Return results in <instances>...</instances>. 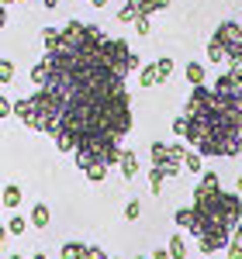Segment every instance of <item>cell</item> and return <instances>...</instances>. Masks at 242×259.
I'll return each mask as SVG.
<instances>
[{
	"instance_id": "cell-6",
	"label": "cell",
	"mask_w": 242,
	"mask_h": 259,
	"mask_svg": "<svg viewBox=\"0 0 242 259\" xmlns=\"http://www.w3.org/2000/svg\"><path fill=\"white\" fill-rule=\"evenodd\" d=\"M21 200H24V194H21V187H18V183H7V187H4V194H0V204L14 211V207H18Z\"/></svg>"
},
{
	"instance_id": "cell-33",
	"label": "cell",
	"mask_w": 242,
	"mask_h": 259,
	"mask_svg": "<svg viewBox=\"0 0 242 259\" xmlns=\"http://www.w3.org/2000/svg\"><path fill=\"white\" fill-rule=\"evenodd\" d=\"M0 4H4V7H7V4H21V0H0Z\"/></svg>"
},
{
	"instance_id": "cell-28",
	"label": "cell",
	"mask_w": 242,
	"mask_h": 259,
	"mask_svg": "<svg viewBox=\"0 0 242 259\" xmlns=\"http://www.w3.org/2000/svg\"><path fill=\"white\" fill-rule=\"evenodd\" d=\"M7 235H11V232H7V225L0 221V249H4V239H7Z\"/></svg>"
},
{
	"instance_id": "cell-35",
	"label": "cell",
	"mask_w": 242,
	"mask_h": 259,
	"mask_svg": "<svg viewBox=\"0 0 242 259\" xmlns=\"http://www.w3.org/2000/svg\"><path fill=\"white\" fill-rule=\"evenodd\" d=\"M235 190H239V194H242V177H239V183H235Z\"/></svg>"
},
{
	"instance_id": "cell-9",
	"label": "cell",
	"mask_w": 242,
	"mask_h": 259,
	"mask_svg": "<svg viewBox=\"0 0 242 259\" xmlns=\"http://www.w3.org/2000/svg\"><path fill=\"white\" fill-rule=\"evenodd\" d=\"M49 218H52V211H49L45 204H35V207H31V228H45Z\"/></svg>"
},
{
	"instance_id": "cell-32",
	"label": "cell",
	"mask_w": 242,
	"mask_h": 259,
	"mask_svg": "<svg viewBox=\"0 0 242 259\" xmlns=\"http://www.w3.org/2000/svg\"><path fill=\"white\" fill-rule=\"evenodd\" d=\"M42 4H45V7H49V11H52V7H56V4H59V0H42Z\"/></svg>"
},
{
	"instance_id": "cell-12",
	"label": "cell",
	"mask_w": 242,
	"mask_h": 259,
	"mask_svg": "<svg viewBox=\"0 0 242 259\" xmlns=\"http://www.w3.org/2000/svg\"><path fill=\"white\" fill-rule=\"evenodd\" d=\"M163 180H166V173L159 166H149V190L152 194H163Z\"/></svg>"
},
{
	"instance_id": "cell-2",
	"label": "cell",
	"mask_w": 242,
	"mask_h": 259,
	"mask_svg": "<svg viewBox=\"0 0 242 259\" xmlns=\"http://www.w3.org/2000/svg\"><path fill=\"white\" fill-rule=\"evenodd\" d=\"M239 218H242V194L239 190L225 194L215 173H204L201 177L197 190H194V207H180L173 214V221L197 239L204 256L222 252L228 245Z\"/></svg>"
},
{
	"instance_id": "cell-10",
	"label": "cell",
	"mask_w": 242,
	"mask_h": 259,
	"mask_svg": "<svg viewBox=\"0 0 242 259\" xmlns=\"http://www.w3.org/2000/svg\"><path fill=\"white\" fill-rule=\"evenodd\" d=\"M59 256L62 259H83L87 256V245H83V242H66V245L59 249Z\"/></svg>"
},
{
	"instance_id": "cell-29",
	"label": "cell",
	"mask_w": 242,
	"mask_h": 259,
	"mask_svg": "<svg viewBox=\"0 0 242 259\" xmlns=\"http://www.w3.org/2000/svg\"><path fill=\"white\" fill-rule=\"evenodd\" d=\"M0 28H7V7L0 4Z\"/></svg>"
},
{
	"instance_id": "cell-20",
	"label": "cell",
	"mask_w": 242,
	"mask_h": 259,
	"mask_svg": "<svg viewBox=\"0 0 242 259\" xmlns=\"http://www.w3.org/2000/svg\"><path fill=\"white\" fill-rule=\"evenodd\" d=\"M139 214H142V204H139V200H128V204H125V218L139 221Z\"/></svg>"
},
{
	"instance_id": "cell-30",
	"label": "cell",
	"mask_w": 242,
	"mask_h": 259,
	"mask_svg": "<svg viewBox=\"0 0 242 259\" xmlns=\"http://www.w3.org/2000/svg\"><path fill=\"white\" fill-rule=\"evenodd\" d=\"M232 239H239V242H242V218H239V225H235V232H232Z\"/></svg>"
},
{
	"instance_id": "cell-13",
	"label": "cell",
	"mask_w": 242,
	"mask_h": 259,
	"mask_svg": "<svg viewBox=\"0 0 242 259\" xmlns=\"http://www.w3.org/2000/svg\"><path fill=\"white\" fill-rule=\"evenodd\" d=\"M28 225H31L28 218H21V214H11V218H7V232H11V235H24V232H28Z\"/></svg>"
},
{
	"instance_id": "cell-22",
	"label": "cell",
	"mask_w": 242,
	"mask_h": 259,
	"mask_svg": "<svg viewBox=\"0 0 242 259\" xmlns=\"http://www.w3.org/2000/svg\"><path fill=\"white\" fill-rule=\"evenodd\" d=\"M132 24H135V31H139V35H149V14H135Z\"/></svg>"
},
{
	"instance_id": "cell-5",
	"label": "cell",
	"mask_w": 242,
	"mask_h": 259,
	"mask_svg": "<svg viewBox=\"0 0 242 259\" xmlns=\"http://www.w3.org/2000/svg\"><path fill=\"white\" fill-rule=\"evenodd\" d=\"M118 166H121V177H125V180H135V177H139V156H135L132 149H121Z\"/></svg>"
},
{
	"instance_id": "cell-17",
	"label": "cell",
	"mask_w": 242,
	"mask_h": 259,
	"mask_svg": "<svg viewBox=\"0 0 242 259\" xmlns=\"http://www.w3.org/2000/svg\"><path fill=\"white\" fill-rule=\"evenodd\" d=\"M42 38H45V49H56L59 38H62V28H45V31H42Z\"/></svg>"
},
{
	"instance_id": "cell-18",
	"label": "cell",
	"mask_w": 242,
	"mask_h": 259,
	"mask_svg": "<svg viewBox=\"0 0 242 259\" xmlns=\"http://www.w3.org/2000/svg\"><path fill=\"white\" fill-rule=\"evenodd\" d=\"M11 80H14V62L0 59V83H11Z\"/></svg>"
},
{
	"instance_id": "cell-1",
	"label": "cell",
	"mask_w": 242,
	"mask_h": 259,
	"mask_svg": "<svg viewBox=\"0 0 242 259\" xmlns=\"http://www.w3.org/2000/svg\"><path fill=\"white\" fill-rule=\"evenodd\" d=\"M183 139L201 156H242V87L235 73H222L211 87L197 83L187 97Z\"/></svg>"
},
{
	"instance_id": "cell-11",
	"label": "cell",
	"mask_w": 242,
	"mask_h": 259,
	"mask_svg": "<svg viewBox=\"0 0 242 259\" xmlns=\"http://www.w3.org/2000/svg\"><path fill=\"white\" fill-rule=\"evenodd\" d=\"M183 169H190V173H201L204 169V156L197 152V149H190V152L183 156Z\"/></svg>"
},
{
	"instance_id": "cell-3",
	"label": "cell",
	"mask_w": 242,
	"mask_h": 259,
	"mask_svg": "<svg viewBox=\"0 0 242 259\" xmlns=\"http://www.w3.org/2000/svg\"><path fill=\"white\" fill-rule=\"evenodd\" d=\"M149 152H152V166H159L166 177H177V173L183 169V156H187V149H183L180 142H170V145H166V142H152Z\"/></svg>"
},
{
	"instance_id": "cell-14",
	"label": "cell",
	"mask_w": 242,
	"mask_h": 259,
	"mask_svg": "<svg viewBox=\"0 0 242 259\" xmlns=\"http://www.w3.org/2000/svg\"><path fill=\"white\" fill-rule=\"evenodd\" d=\"M166 249H170V259H183V256H187V245H183V239H180V235H173Z\"/></svg>"
},
{
	"instance_id": "cell-19",
	"label": "cell",
	"mask_w": 242,
	"mask_h": 259,
	"mask_svg": "<svg viewBox=\"0 0 242 259\" xmlns=\"http://www.w3.org/2000/svg\"><path fill=\"white\" fill-rule=\"evenodd\" d=\"M156 66H159V80H170V73H173V59L163 56V59H156Z\"/></svg>"
},
{
	"instance_id": "cell-36",
	"label": "cell",
	"mask_w": 242,
	"mask_h": 259,
	"mask_svg": "<svg viewBox=\"0 0 242 259\" xmlns=\"http://www.w3.org/2000/svg\"><path fill=\"white\" fill-rule=\"evenodd\" d=\"M135 259H152V256H135Z\"/></svg>"
},
{
	"instance_id": "cell-7",
	"label": "cell",
	"mask_w": 242,
	"mask_h": 259,
	"mask_svg": "<svg viewBox=\"0 0 242 259\" xmlns=\"http://www.w3.org/2000/svg\"><path fill=\"white\" fill-rule=\"evenodd\" d=\"M139 14H156V11H166L170 7V0H128Z\"/></svg>"
},
{
	"instance_id": "cell-21",
	"label": "cell",
	"mask_w": 242,
	"mask_h": 259,
	"mask_svg": "<svg viewBox=\"0 0 242 259\" xmlns=\"http://www.w3.org/2000/svg\"><path fill=\"white\" fill-rule=\"evenodd\" d=\"M225 252H228V259H242V242H239V239H228Z\"/></svg>"
},
{
	"instance_id": "cell-4",
	"label": "cell",
	"mask_w": 242,
	"mask_h": 259,
	"mask_svg": "<svg viewBox=\"0 0 242 259\" xmlns=\"http://www.w3.org/2000/svg\"><path fill=\"white\" fill-rule=\"evenodd\" d=\"M215 41H222L225 62L242 66V24H235V21H222L218 31H215Z\"/></svg>"
},
{
	"instance_id": "cell-16",
	"label": "cell",
	"mask_w": 242,
	"mask_h": 259,
	"mask_svg": "<svg viewBox=\"0 0 242 259\" xmlns=\"http://www.w3.org/2000/svg\"><path fill=\"white\" fill-rule=\"evenodd\" d=\"M208 62H225V49H222V41H208Z\"/></svg>"
},
{
	"instance_id": "cell-25",
	"label": "cell",
	"mask_w": 242,
	"mask_h": 259,
	"mask_svg": "<svg viewBox=\"0 0 242 259\" xmlns=\"http://www.w3.org/2000/svg\"><path fill=\"white\" fill-rule=\"evenodd\" d=\"M183 132H187V114H177V118H173V135L183 139Z\"/></svg>"
},
{
	"instance_id": "cell-38",
	"label": "cell",
	"mask_w": 242,
	"mask_h": 259,
	"mask_svg": "<svg viewBox=\"0 0 242 259\" xmlns=\"http://www.w3.org/2000/svg\"><path fill=\"white\" fill-rule=\"evenodd\" d=\"M0 207H4V204H0Z\"/></svg>"
},
{
	"instance_id": "cell-27",
	"label": "cell",
	"mask_w": 242,
	"mask_h": 259,
	"mask_svg": "<svg viewBox=\"0 0 242 259\" xmlns=\"http://www.w3.org/2000/svg\"><path fill=\"white\" fill-rule=\"evenodd\" d=\"M152 259H170V249H156V252H152Z\"/></svg>"
},
{
	"instance_id": "cell-26",
	"label": "cell",
	"mask_w": 242,
	"mask_h": 259,
	"mask_svg": "<svg viewBox=\"0 0 242 259\" xmlns=\"http://www.w3.org/2000/svg\"><path fill=\"white\" fill-rule=\"evenodd\" d=\"M135 14H139V11H135L132 4H125V7L118 11V21H135Z\"/></svg>"
},
{
	"instance_id": "cell-15",
	"label": "cell",
	"mask_w": 242,
	"mask_h": 259,
	"mask_svg": "<svg viewBox=\"0 0 242 259\" xmlns=\"http://www.w3.org/2000/svg\"><path fill=\"white\" fill-rule=\"evenodd\" d=\"M187 80L194 83V87L204 83V66H201V62H187Z\"/></svg>"
},
{
	"instance_id": "cell-24",
	"label": "cell",
	"mask_w": 242,
	"mask_h": 259,
	"mask_svg": "<svg viewBox=\"0 0 242 259\" xmlns=\"http://www.w3.org/2000/svg\"><path fill=\"white\" fill-rule=\"evenodd\" d=\"M7 114H14V100H7L4 94H0V121L7 118Z\"/></svg>"
},
{
	"instance_id": "cell-8",
	"label": "cell",
	"mask_w": 242,
	"mask_h": 259,
	"mask_svg": "<svg viewBox=\"0 0 242 259\" xmlns=\"http://www.w3.org/2000/svg\"><path fill=\"white\" fill-rule=\"evenodd\" d=\"M139 83H142V87H156V83H163L159 80V66H156V62L142 66V69H139Z\"/></svg>"
},
{
	"instance_id": "cell-23",
	"label": "cell",
	"mask_w": 242,
	"mask_h": 259,
	"mask_svg": "<svg viewBox=\"0 0 242 259\" xmlns=\"http://www.w3.org/2000/svg\"><path fill=\"white\" fill-rule=\"evenodd\" d=\"M45 76H49V69H45V62H38V66H35V69H31V83H45Z\"/></svg>"
},
{
	"instance_id": "cell-31",
	"label": "cell",
	"mask_w": 242,
	"mask_h": 259,
	"mask_svg": "<svg viewBox=\"0 0 242 259\" xmlns=\"http://www.w3.org/2000/svg\"><path fill=\"white\" fill-rule=\"evenodd\" d=\"M87 4H90V7H104L107 0H87Z\"/></svg>"
},
{
	"instance_id": "cell-34",
	"label": "cell",
	"mask_w": 242,
	"mask_h": 259,
	"mask_svg": "<svg viewBox=\"0 0 242 259\" xmlns=\"http://www.w3.org/2000/svg\"><path fill=\"white\" fill-rule=\"evenodd\" d=\"M31 259H45V252H35V256H31Z\"/></svg>"
},
{
	"instance_id": "cell-37",
	"label": "cell",
	"mask_w": 242,
	"mask_h": 259,
	"mask_svg": "<svg viewBox=\"0 0 242 259\" xmlns=\"http://www.w3.org/2000/svg\"><path fill=\"white\" fill-rule=\"evenodd\" d=\"M11 259H21V256H11Z\"/></svg>"
}]
</instances>
